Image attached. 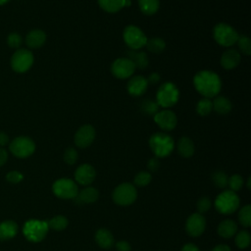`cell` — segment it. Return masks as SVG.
Returning a JSON list of instances; mask_svg holds the SVG:
<instances>
[{
	"label": "cell",
	"mask_w": 251,
	"mask_h": 251,
	"mask_svg": "<svg viewBox=\"0 0 251 251\" xmlns=\"http://www.w3.org/2000/svg\"><path fill=\"white\" fill-rule=\"evenodd\" d=\"M193 84L195 89L205 98H213L218 96L222 81L220 76L211 71H200L195 74L193 77Z\"/></svg>",
	"instance_id": "obj_1"
},
{
	"label": "cell",
	"mask_w": 251,
	"mask_h": 251,
	"mask_svg": "<svg viewBox=\"0 0 251 251\" xmlns=\"http://www.w3.org/2000/svg\"><path fill=\"white\" fill-rule=\"evenodd\" d=\"M149 146L157 158L169 156L175 147L174 139L165 132H155L149 138Z\"/></svg>",
	"instance_id": "obj_2"
},
{
	"label": "cell",
	"mask_w": 251,
	"mask_h": 251,
	"mask_svg": "<svg viewBox=\"0 0 251 251\" xmlns=\"http://www.w3.org/2000/svg\"><path fill=\"white\" fill-rule=\"evenodd\" d=\"M179 97V91L175 83L166 81L162 83L156 93V102L160 107L171 108L176 104Z\"/></svg>",
	"instance_id": "obj_3"
},
{
	"label": "cell",
	"mask_w": 251,
	"mask_h": 251,
	"mask_svg": "<svg viewBox=\"0 0 251 251\" xmlns=\"http://www.w3.org/2000/svg\"><path fill=\"white\" fill-rule=\"evenodd\" d=\"M239 198L232 190H225L221 192L215 200L216 210L224 215H229L235 212L239 207Z\"/></svg>",
	"instance_id": "obj_4"
},
{
	"label": "cell",
	"mask_w": 251,
	"mask_h": 251,
	"mask_svg": "<svg viewBox=\"0 0 251 251\" xmlns=\"http://www.w3.org/2000/svg\"><path fill=\"white\" fill-rule=\"evenodd\" d=\"M213 35L216 42L224 47L234 45L239 36L237 31L231 25L225 23H220L215 25Z\"/></svg>",
	"instance_id": "obj_5"
},
{
	"label": "cell",
	"mask_w": 251,
	"mask_h": 251,
	"mask_svg": "<svg viewBox=\"0 0 251 251\" xmlns=\"http://www.w3.org/2000/svg\"><path fill=\"white\" fill-rule=\"evenodd\" d=\"M112 198L114 202L120 206H128L137 198V191L133 184L124 182L115 187Z\"/></svg>",
	"instance_id": "obj_6"
},
{
	"label": "cell",
	"mask_w": 251,
	"mask_h": 251,
	"mask_svg": "<svg viewBox=\"0 0 251 251\" xmlns=\"http://www.w3.org/2000/svg\"><path fill=\"white\" fill-rule=\"evenodd\" d=\"M49 226L47 222L38 220L27 221L23 228L25 236L32 242H39L46 236Z\"/></svg>",
	"instance_id": "obj_7"
},
{
	"label": "cell",
	"mask_w": 251,
	"mask_h": 251,
	"mask_svg": "<svg viewBox=\"0 0 251 251\" xmlns=\"http://www.w3.org/2000/svg\"><path fill=\"white\" fill-rule=\"evenodd\" d=\"M123 37L125 43L130 48V50H139L144 47L148 39L138 26L132 25L126 26Z\"/></svg>",
	"instance_id": "obj_8"
},
{
	"label": "cell",
	"mask_w": 251,
	"mask_h": 251,
	"mask_svg": "<svg viewBox=\"0 0 251 251\" xmlns=\"http://www.w3.org/2000/svg\"><path fill=\"white\" fill-rule=\"evenodd\" d=\"M52 190L55 196L60 199H74L78 193L76 183L67 177L57 179L52 185Z\"/></svg>",
	"instance_id": "obj_9"
},
{
	"label": "cell",
	"mask_w": 251,
	"mask_h": 251,
	"mask_svg": "<svg viewBox=\"0 0 251 251\" xmlns=\"http://www.w3.org/2000/svg\"><path fill=\"white\" fill-rule=\"evenodd\" d=\"M10 151L18 158H26L33 154L35 143L27 136H18L12 140L9 145Z\"/></svg>",
	"instance_id": "obj_10"
},
{
	"label": "cell",
	"mask_w": 251,
	"mask_h": 251,
	"mask_svg": "<svg viewBox=\"0 0 251 251\" xmlns=\"http://www.w3.org/2000/svg\"><path fill=\"white\" fill-rule=\"evenodd\" d=\"M33 64V54L27 49L17 50L11 58V67L17 73H25Z\"/></svg>",
	"instance_id": "obj_11"
},
{
	"label": "cell",
	"mask_w": 251,
	"mask_h": 251,
	"mask_svg": "<svg viewBox=\"0 0 251 251\" xmlns=\"http://www.w3.org/2000/svg\"><path fill=\"white\" fill-rule=\"evenodd\" d=\"M134 71L135 66L128 58H118L113 62L111 66V72L113 75L120 79H125L131 76Z\"/></svg>",
	"instance_id": "obj_12"
},
{
	"label": "cell",
	"mask_w": 251,
	"mask_h": 251,
	"mask_svg": "<svg viewBox=\"0 0 251 251\" xmlns=\"http://www.w3.org/2000/svg\"><path fill=\"white\" fill-rule=\"evenodd\" d=\"M206 227V220L202 214L193 213L185 222L186 232L193 237L201 235Z\"/></svg>",
	"instance_id": "obj_13"
},
{
	"label": "cell",
	"mask_w": 251,
	"mask_h": 251,
	"mask_svg": "<svg viewBox=\"0 0 251 251\" xmlns=\"http://www.w3.org/2000/svg\"><path fill=\"white\" fill-rule=\"evenodd\" d=\"M95 135L94 127L91 125H84L76 130L74 137L75 144L78 148H86L94 141Z\"/></svg>",
	"instance_id": "obj_14"
},
{
	"label": "cell",
	"mask_w": 251,
	"mask_h": 251,
	"mask_svg": "<svg viewBox=\"0 0 251 251\" xmlns=\"http://www.w3.org/2000/svg\"><path fill=\"white\" fill-rule=\"evenodd\" d=\"M154 121L159 127L165 131L173 130L177 124V118L171 110H163L158 112L154 116Z\"/></svg>",
	"instance_id": "obj_15"
},
{
	"label": "cell",
	"mask_w": 251,
	"mask_h": 251,
	"mask_svg": "<svg viewBox=\"0 0 251 251\" xmlns=\"http://www.w3.org/2000/svg\"><path fill=\"white\" fill-rule=\"evenodd\" d=\"M96 176L95 169L89 164H82L78 166L75 172V179L77 183L87 186L93 182Z\"/></svg>",
	"instance_id": "obj_16"
},
{
	"label": "cell",
	"mask_w": 251,
	"mask_h": 251,
	"mask_svg": "<svg viewBox=\"0 0 251 251\" xmlns=\"http://www.w3.org/2000/svg\"><path fill=\"white\" fill-rule=\"evenodd\" d=\"M148 87V82L147 79L142 76V75H134L132 76L126 85L127 88V92L134 97H138L141 96L142 94H144L147 90Z\"/></svg>",
	"instance_id": "obj_17"
},
{
	"label": "cell",
	"mask_w": 251,
	"mask_h": 251,
	"mask_svg": "<svg viewBox=\"0 0 251 251\" xmlns=\"http://www.w3.org/2000/svg\"><path fill=\"white\" fill-rule=\"evenodd\" d=\"M99 198V191L92 186H86L81 189L77 195L73 199L76 204H90L97 201Z\"/></svg>",
	"instance_id": "obj_18"
},
{
	"label": "cell",
	"mask_w": 251,
	"mask_h": 251,
	"mask_svg": "<svg viewBox=\"0 0 251 251\" xmlns=\"http://www.w3.org/2000/svg\"><path fill=\"white\" fill-rule=\"evenodd\" d=\"M241 56L235 49H227L221 57V65L226 70H232L236 68L240 62Z\"/></svg>",
	"instance_id": "obj_19"
},
{
	"label": "cell",
	"mask_w": 251,
	"mask_h": 251,
	"mask_svg": "<svg viewBox=\"0 0 251 251\" xmlns=\"http://www.w3.org/2000/svg\"><path fill=\"white\" fill-rule=\"evenodd\" d=\"M130 0H98V5L107 13H117L124 7H129Z\"/></svg>",
	"instance_id": "obj_20"
},
{
	"label": "cell",
	"mask_w": 251,
	"mask_h": 251,
	"mask_svg": "<svg viewBox=\"0 0 251 251\" xmlns=\"http://www.w3.org/2000/svg\"><path fill=\"white\" fill-rule=\"evenodd\" d=\"M46 40V34L41 29H33L26 34L25 44L31 49H37L41 47Z\"/></svg>",
	"instance_id": "obj_21"
},
{
	"label": "cell",
	"mask_w": 251,
	"mask_h": 251,
	"mask_svg": "<svg viewBox=\"0 0 251 251\" xmlns=\"http://www.w3.org/2000/svg\"><path fill=\"white\" fill-rule=\"evenodd\" d=\"M95 241L103 249H109L115 244L112 232L106 228H99L95 233Z\"/></svg>",
	"instance_id": "obj_22"
},
{
	"label": "cell",
	"mask_w": 251,
	"mask_h": 251,
	"mask_svg": "<svg viewBox=\"0 0 251 251\" xmlns=\"http://www.w3.org/2000/svg\"><path fill=\"white\" fill-rule=\"evenodd\" d=\"M237 231V224L232 220L222 221L217 228L218 234L223 238H230Z\"/></svg>",
	"instance_id": "obj_23"
},
{
	"label": "cell",
	"mask_w": 251,
	"mask_h": 251,
	"mask_svg": "<svg viewBox=\"0 0 251 251\" xmlns=\"http://www.w3.org/2000/svg\"><path fill=\"white\" fill-rule=\"evenodd\" d=\"M176 148L178 154L183 158H190L194 154V143L187 136H182L179 138Z\"/></svg>",
	"instance_id": "obj_24"
},
{
	"label": "cell",
	"mask_w": 251,
	"mask_h": 251,
	"mask_svg": "<svg viewBox=\"0 0 251 251\" xmlns=\"http://www.w3.org/2000/svg\"><path fill=\"white\" fill-rule=\"evenodd\" d=\"M18 233V225L14 221H5L0 224V240L13 238Z\"/></svg>",
	"instance_id": "obj_25"
},
{
	"label": "cell",
	"mask_w": 251,
	"mask_h": 251,
	"mask_svg": "<svg viewBox=\"0 0 251 251\" xmlns=\"http://www.w3.org/2000/svg\"><path fill=\"white\" fill-rule=\"evenodd\" d=\"M212 103L213 109L220 115H227L232 109L230 100L225 96H216Z\"/></svg>",
	"instance_id": "obj_26"
},
{
	"label": "cell",
	"mask_w": 251,
	"mask_h": 251,
	"mask_svg": "<svg viewBox=\"0 0 251 251\" xmlns=\"http://www.w3.org/2000/svg\"><path fill=\"white\" fill-rule=\"evenodd\" d=\"M128 59L133 63L135 66V69H145L149 63L147 54L143 51H137V50H129L127 52Z\"/></svg>",
	"instance_id": "obj_27"
},
{
	"label": "cell",
	"mask_w": 251,
	"mask_h": 251,
	"mask_svg": "<svg viewBox=\"0 0 251 251\" xmlns=\"http://www.w3.org/2000/svg\"><path fill=\"white\" fill-rule=\"evenodd\" d=\"M140 11L147 16L154 15L160 7V0H138Z\"/></svg>",
	"instance_id": "obj_28"
},
{
	"label": "cell",
	"mask_w": 251,
	"mask_h": 251,
	"mask_svg": "<svg viewBox=\"0 0 251 251\" xmlns=\"http://www.w3.org/2000/svg\"><path fill=\"white\" fill-rule=\"evenodd\" d=\"M145 46L149 52L159 54L162 53L166 48V42L160 37H152L150 39H147Z\"/></svg>",
	"instance_id": "obj_29"
},
{
	"label": "cell",
	"mask_w": 251,
	"mask_h": 251,
	"mask_svg": "<svg viewBox=\"0 0 251 251\" xmlns=\"http://www.w3.org/2000/svg\"><path fill=\"white\" fill-rule=\"evenodd\" d=\"M211 178H212V181L215 184V186H217L218 188H225L227 186L228 176L226 174V172H224L222 170L215 171L212 174Z\"/></svg>",
	"instance_id": "obj_30"
},
{
	"label": "cell",
	"mask_w": 251,
	"mask_h": 251,
	"mask_svg": "<svg viewBox=\"0 0 251 251\" xmlns=\"http://www.w3.org/2000/svg\"><path fill=\"white\" fill-rule=\"evenodd\" d=\"M47 224H48L49 228H52L54 230H63L68 226L69 221L65 216L59 215V216H55L52 219H50L47 222Z\"/></svg>",
	"instance_id": "obj_31"
},
{
	"label": "cell",
	"mask_w": 251,
	"mask_h": 251,
	"mask_svg": "<svg viewBox=\"0 0 251 251\" xmlns=\"http://www.w3.org/2000/svg\"><path fill=\"white\" fill-rule=\"evenodd\" d=\"M238 221L244 227H249L251 226V205L247 204L239 210Z\"/></svg>",
	"instance_id": "obj_32"
},
{
	"label": "cell",
	"mask_w": 251,
	"mask_h": 251,
	"mask_svg": "<svg viewBox=\"0 0 251 251\" xmlns=\"http://www.w3.org/2000/svg\"><path fill=\"white\" fill-rule=\"evenodd\" d=\"M213 110V103L212 100L209 98H202L201 100L198 101L197 106H196V112L200 116H208Z\"/></svg>",
	"instance_id": "obj_33"
},
{
	"label": "cell",
	"mask_w": 251,
	"mask_h": 251,
	"mask_svg": "<svg viewBox=\"0 0 251 251\" xmlns=\"http://www.w3.org/2000/svg\"><path fill=\"white\" fill-rule=\"evenodd\" d=\"M140 110L145 114V115H149V116H155V114H157L159 111V105L157 104L156 101L153 100H143L140 104Z\"/></svg>",
	"instance_id": "obj_34"
},
{
	"label": "cell",
	"mask_w": 251,
	"mask_h": 251,
	"mask_svg": "<svg viewBox=\"0 0 251 251\" xmlns=\"http://www.w3.org/2000/svg\"><path fill=\"white\" fill-rule=\"evenodd\" d=\"M250 240H251L250 233L247 230H240L235 235V244L240 249L247 248L250 244Z\"/></svg>",
	"instance_id": "obj_35"
},
{
	"label": "cell",
	"mask_w": 251,
	"mask_h": 251,
	"mask_svg": "<svg viewBox=\"0 0 251 251\" xmlns=\"http://www.w3.org/2000/svg\"><path fill=\"white\" fill-rule=\"evenodd\" d=\"M239 50L244 55H250L251 54V40L246 35H239L236 41Z\"/></svg>",
	"instance_id": "obj_36"
},
{
	"label": "cell",
	"mask_w": 251,
	"mask_h": 251,
	"mask_svg": "<svg viewBox=\"0 0 251 251\" xmlns=\"http://www.w3.org/2000/svg\"><path fill=\"white\" fill-rule=\"evenodd\" d=\"M151 179H152V176L149 172H146V171H142V172H139L135 176H134V184L136 186H146L147 184H149L151 182Z\"/></svg>",
	"instance_id": "obj_37"
},
{
	"label": "cell",
	"mask_w": 251,
	"mask_h": 251,
	"mask_svg": "<svg viewBox=\"0 0 251 251\" xmlns=\"http://www.w3.org/2000/svg\"><path fill=\"white\" fill-rule=\"evenodd\" d=\"M227 185L229 186L230 190L236 192L238 190L241 189L242 185H243V178L240 175H232L231 176L228 177V182H227Z\"/></svg>",
	"instance_id": "obj_38"
},
{
	"label": "cell",
	"mask_w": 251,
	"mask_h": 251,
	"mask_svg": "<svg viewBox=\"0 0 251 251\" xmlns=\"http://www.w3.org/2000/svg\"><path fill=\"white\" fill-rule=\"evenodd\" d=\"M211 207H212V201L207 196H202L201 198L198 199V201L196 203V208L198 211L197 213L202 214V215L205 214L206 212H208Z\"/></svg>",
	"instance_id": "obj_39"
},
{
	"label": "cell",
	"mask_w": 251,
	"mask_h": 251,
	"mask_svg": "<svg viewBox=\"0 0 251 251\" xmlns=\"http://www.w3.org/2000/svg\"><path fill=\"white\" fill-rule=\"evenodd\" d=\"M77 159H78V153L75 148L69 147L66 149L64 153V161L66 162V164L74 165L76 163Z\"/></svg>",
	"instance_id": "obj_40"
},
{
	"label": "cell",
	"mask_w": 251,
	"mask_h": 251,
	"mask_svg": "<svg viewBox=\"0 0 251 251\" xmlns=\"http://www.w3.org/2000/svg\"><path fill=\"white\" fill-rule=\"evenodd\" d=\"M7 43L12 48H19L22 44V37L17 32H12L7 37Z\"/></svg>",
	"instance_id": "obj_41"
},
{
	"label": "cell",
	"mask_w": 251,
	"mask_h": 251,
	"mask_svg": "<svg viewBox=\"0 0 251 251\" xmlns=\"http://www.w3.org/2000/svg\"><path fill=\"white\" fill-rule=\"evenodd\" d=\"M23 178H24L23 174L18 171H11L6 176V179L11 183H19L23 180Z\"/></svg>",
	"instance_id": "obj_42"
},
{
	"label": "cell",
	"mask_w": 251,
	"mask_h": 251,
	"mask_svg": "<svg viewBox=\"0 0 251 251\" xmlns=\"http://www.w3.org/2000/svg\"><path fill=\"white\" fill-rule=\"evenodd\" d=\"M159 167H160L159 158L153 157V158H151V159L148 160V162H147V169L149 170V172L154 173V172L158 171Z\"/></svg>",
	"instance_id": "obj_43"
},
{
	"label": "cell",
	"mask_w": 251,
	"mask_h": 251,
	"mask_svg": "<svg viewBox=\"0 0 251 251\" xmlns=\"http://www.w3.org/2000/svg\"><path fill=\"white\" fill-rule=\"evenodd\" d=\"M115 245H116V248L118 251H130V249H131L130 244L126 240H120V241L116 242Z\"/></svg>",
	"instance_id": "obj_44"
},
{
	"label": "cell",
	"mask_w": 251,
	"mask_h": 251,
	"mask_svg": "<svg viewBox=\"0 0 251 251\" xmlns=\"http://www.w3.org/2000/svg\"><path fill=\"white\" fill-rule=\"evenodd\" d=\"M146 79H147L148 84L149 83L150 84H156V83H158L161 80V76H160V75L158 73H152V74H150V75Z\"/></svg>",
	"instance_id": "obj_45"
},
{
	"label": "cell",
	"mask_w": 251,
	"mask_h": 251,
	"mask_svg": "<svg viewBox=\"0 0 251 251\" xmlns=\"http://www.w3.org/2000/svg\"><path fill=\"white\" fill-rule=\"evenodd\" d=\"M8 160V153L5 149L0 148V167H2Z\"/></svg>",
	"instance_id": "obj_46"
},
{
	"label": "cell",
	"mask_w": 251,
	"mask_h": 251,
	"mask_svg": "<svg viewBox=\"0 0 251 251\" xmlns=\"http://www.w3.org/2000/svg\"><path fill=\"white\" fill-rule=\"evenodd\" d=\"M181 251H199V248L193 243H186L181 248Z\"/></svg>",
	"instance_id": "obj_47"
},
{
	"label": "cell",
	"mask_w": 251,
	"mask_h": 251,
	"mask_svg": "<svg viewBox=\"0 0 251 251\" xmlns=\"http://www.w3.org/2000/svg\"><path fill=\"white\" fill-rule=\"evenodd\" d=\"M8 143H9V136L4 132H0V146H5Z\"/></svg>",
	"instance_id": "obj_48"
},
{
	"label": "cell",
	"mask_w": 251,
	"mask_h": 251,
	"mask_svg": "<svg viewBox=\"0 0 251 251\" xmlns=\"http://www.w3.org/2000/svg\"><path fill=\"white\" fill-rule=\"evenodd\" d=\"M212 251H230L229 246L226 245V244H219L217 246H215Z\"/></svg>",
	"instance_id": "obj_49"
},
{
	"label": "cell",
	"mask_w": 251,
	"mask_h": 251,
	"mask_svg": "<svg viewBox=\"0 0 251 251\" xmlns=\"http://www.w3.org/2000/svg\"><path fill=\"white\" fill-rule=\"evenodd\" d=\"M250 181H251V177L249 176L248 179H247V188H248V189L251 188V186H250Z\"/></svg>",
	"instance_id": "obj_50"
},
{
	"label": "cell",
	"mask_w": 251,
	"mask_h": 251,
	"mask_svg": "<svg viewBox=\"0 0 251 251\" xmlns=\"http://www.w3.org/2000/svg\"><path fill=\"white\" fill-rule=\"evenodd\" d=\"M10 0H0V5H4V4H6L7 2H9Z\"/></svg>",
	"instance_id": "obj_51"
}]
</instances>
